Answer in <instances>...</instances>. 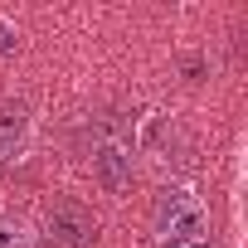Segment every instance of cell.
<instances>
[{"mask_svg": "<svg viewBox=\"0 0 248 248\" xmlns=\"http://www.w3.org/2000/svg\"><path fill=\"white\" fill-rule=\"evenodd\" d=\"M39 238H44V248H93L97 243V219L78 200H59V204L44 209Z\"/></svg>", "mask_w": 248, "mask_h": 248, "instance_id": "obj_3", "label": "cell"}, {"mask_svg": "<svg viewBox=\"0 0 248 248\" xmlns=\"http://www.w3.org/2000/svg\"><path fill=\"white\" fill-rule=\"evenodd\" d=\"M170 248H214V243L204 238V243H170Z\"/></svg>", "mask_w": 248, "mask_h": 248, "instance_id": "obj_7", "label": "cell"}, {"mask_svg": "<svg viewBox=\"0 0 248 248\" xmlns=\"http://www.w3.org/2000/svg\"><path fill=\"white\" fill-rule=\"evenodd\" d=\"M156 238H161V248L209 238V209L190 185H166L156 195Z\"/></svg>", "mask_w": 248, "mask_h": 248, "instance_id": "obj_2", "label": "cell"}, {"mask_svg": "<svg viewBox=\"0 0 248 248\" xmlns=\"http://www.w3.org/2000/svg\"><path fill=\"white\" fill-rule=\"evenodd\" d=\"M30 156V112L20 102H0V166H20Z\"/></svg>", "mask_w": 248, "mask_h": 248, "instance_id": "obj_4", "label": "cell"}, {"mask_svg": "<svg viewBox=\"0 0 248 248\" xmlns=\"http://www.w3.org/2000/svg\"><path fill=\"white\" fill-rule=\"evenodd\" d=\"M20 49V34H15V25H5V20H0V59H5V54H15Z\"/></svg>", "mask_w": 248, "mask_h": 248, "instance_id": "obj_6", "label": "cell"}, {"mask_svg": "<svg viewBox=\"0 0 248 248\" xmlns=\"http://www.w3.org/2000/svg\"><path fill=\"white\" fill-rule=\"evenodd\" d=\"M83 161L107 195H122L137 180V132L127 112H97L83 127Z\"/></svg>", "mask_w": 248, "mask_h": 248, "instance_id": "obj_1", "label": "cell"}, {"mask_svg": "<svg viewBox=\"0 0 248 248\" xmlns=\"http://www.w3.org/2000/svg\"><path fill=\"white\" fill-rule=\"evenodd\" d=\"M30 243H34V233L25 229V219L0 214V248H30Z\"/></svg>", "mask_w": 248, "mask_h": 248, "instance_id": "obj_5", "label": "cell"}]
</instances>
